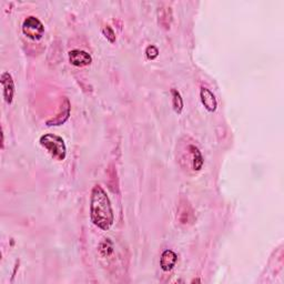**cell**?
Masks as SVG:
<instances>
[{"instance_id":"6da1fadb","label":"cell","mask_w":284,"mask_h":284,"mask_svg":"<svg viewBox=\"0 0 284 284\" xmlns=\"http://www.w3.org/2000/svg\"><path fill=\"white\" fill-rule=\"evenodd\" d=\"M90 218L96 227L107 231L113 224L114 214L107 192L99 184L93 186L90 199Z\"/></svg>"},{"instance_id":"7a4b0ae2","label":"cell","mask_w":284,"mask_h":284,"mask_svg":"<svg viewBox=\"0 0 284 284\" xmlns=\"http://www.w3.org/2000/svg\"><path fill=\"white\" fill-rule=\"evenodd\" d=\"M40 145L49 152L53 159L63 161L67 155V146L65 140L57 134L47 133L40 138Z\"/></svg>"},{"instance_id":"3957f363","label":"cell","mask_w":284,"mask_h":284,"mask_svg":"<svg viewBox=\"0 0 284 284\" xmlns=\"http://www.w3.org/2000/svg\"><path fill=\"white\" fill-rule=\"evenodd\" d=\"M23 32L31 40H39L44 36L45 27L35 16H29L24 20Z\"/></svg>"},{"instance_id":"277c9868","label":"cell","mask_w":284,"mask_h":284,"mask_svg":"<svg viewBox=\"0 0 284 284\" xmlns=\"http://www.w3.org/2000/svg\"><path fill=\"white\" fill-rule=\"evenodd\" d=\"M70 110H71V105H70V101L68 98H63L62 103L59 108V111L57 112L56 116L52 119L47 121V126L52 127V126H61L65 124V122L69 119L70 116Z\"/></svg>"},{"instance_id":"5b68a950","label":"cell","mask_w":284,"mask_h":284,"mask_svg":"<svg viewBox=\"0 0 284 284\" xmlns=\"http://www.w3.org/2000/svg\"><path fill=\"white\" fill-rule=\"evenodd\" d=\"M69 61L76 67H86L92 62V58L87 52L80 49H74L69 52Z\"/></svg>"},{"instance_id":"8992f818","label":"cell","mask_w":284,"mask_h":284,"mask_svg":"<svg viewBox=\"0 0 284 284\" xmlns=\"http://www.w3.org/2000/svg\"><path fill=\"white\" fill-rule=\"evenodd\" d=\"M0 82H1L3 87V98H5L7 103H11L14 100L15 95V83L14 79H12L11 75L9 73H2L1 78H0Z\"/></svg>"},{"instance_id":"52a82bcc","label":"cell","mask_w":284,"mask_h":284,"mask_svg":"<svg viewBox=\"0 0 284 284\" xmlns=\"http://www.w3.org/2000/svg\"><path fill=\"white\" fill-rule=\"evenodd\" d=\"M200 97H201V103L205 105V108L209 112H214L218 107V101L215 96L213 95L210 89L206 87H202L200 90Z\"/></svg>"},{"instance_id":"ba28073f","label":"cell","mask_w":284,"mask_h":284,"mask_svg":"<svg viewBox=\"0 0 284 284\" xmlns=\"http://www.w3.org/2000/svg\"><path fill=\"white\" fill-rule=\"evenodd\" d=\"M178 261V256L176 254V252H173L172 250H164L161 254V258H160V266L161 269L165 272H169V271H171L173 268H175V265Z\"/></svg>"},{"instance_id":"9c48e42d","label":"cell","mask_w":284,"mask_h":284,"mask_svg":"<svg viewBox=\"0 0 284 284\" xmlns=\"http://www.w3.org/2000/svg\"><path fill=\"white\" fill-rule=\"evenodd\" d=\"M158 20L159 24L164 29H170L172 21V11L171 8H159L158 9Z\"/></svg>"},{"instance_id":"30bf717a","label":"cell","mask_w":284,"mask_h":284,"mask_svg":"<svg viewBox=\"0 0 284 284\" xmlns=\"http://www.w3.org/2000/svg\"><path fill=\"white\" fill-rule=\"evenodd\" d=\"M190 154L192 155V167L194 171H200L203 165V156L201 155L200 150L198 149L196 146H189Z\"/></svg>"},{"instance_id":"8fae6325","label":"cell","mask_w":284,"mask_h":284,"mask_svg":"<svg viewBox=\"0 0 284 284\" xmlns=\"http://www.w3.org/2000/svg\"><path fill=\"white\" fill-rule=\"evenodd\" d=\"M179 220L181 223L186 224L188 222L193 221V212L191 210V207H190L188 203L185 205H182L179 207Z\"/></svg>"},{"instance_id":"7c38bea8","label":"cell","mask_w":284,"mask_h":284,"mask_svg":"<svg viewBox=\"0 0 284 284\" xmlns=\"http://www.w3.org/2000/svg\"><path fill=\"white\" fill-rule=\"evenodd\" d=\"M171 93H172L173 109H175V111L178 114H180L182 112V110H183V99H182L180 92L178 91L177 89H172Z\"/></svg>"},{"instance_id":"4fadbf2b","label":"cell","mask_w":284,"mask_h":284,"mask_svg":"<svg viewBox=\"0 0 284 284\" xmlns=\"http://www.w3.org/2000/svg\"><path fill=\"white\" fill-rule=\"evenodd\" d=\"M113 251H114V247H113V243L110 241V239H104L103 242L100 243L99 252L103 258H108L110 256H112Z\"/></svg>"},{"instance_id":"5bb4252c","label":"cell","mask_w":284,"mask_h":284,"mask_svg":"<svg viewBox=\"0 0 284 284\" xmlns=\"http://www.w3.org/2000/svg\"><path fill=\"white\" fill-rule=\"evenodd\" d=\"M146 56L148 59H149V60H155V59L159 56L158 48H156V47L154 45L148 46L146 49Z\"/></svg>"},{"instance_id":"9a60e30c","label":"cell","mask_w":284,"mask_h":284,"mask_svg":"<svg viewBox=\"0 0 284 284\" xmlns=\"http://www.w3.org/2000/svg\"><path fill=\"white\" fill-rule=\"evenodd\" d=\"M103 32L104 37L107 38V39H108L110 42H114V41H116V33H114L113 29H112L111 27H110V26H105V27L103 29Z\"/></svg>"}]
</instances>
